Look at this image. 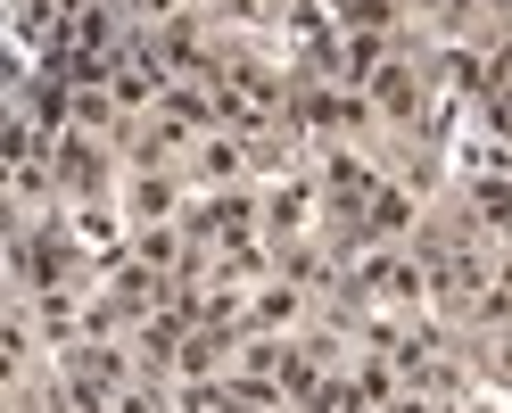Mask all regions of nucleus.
<instances>
[{"label":"nucleus","mask_w":512,"mask_h":413,"mask_svg":"<svg viewBox=\"0 0 512 413\" xmlns=\"http://www.w3.org/2000/svg\"><path fill=\"white\" fill-rule=\"evenodd\" d=\"M471 207H479V224H488V232H504V240H512V182H504V174L479 182V190H471Z\"/></svg>","instance_id":"nucleus-3"},{"label":"nucleus","mask_w":512,"mask_h":413,"mask_svg":"<svg viewBox=\"0 0 512 413\" xmlns=\"http://www.w3.org/2000/svg\"><path fill=\"white\" fill-rule=\"evenodd\" d=\"M372 100L389 108V116H413V100H422V91H413V67H397V58H380V67H372Z\"/></svg>","instance_id":"nucleus-2"},{"label":"nucleus","mask_w":512,"mask_h":413,"mask_svg":"<svg viewBox=\"0 0 512 413\" xmlns=\"http://www.w3.org/2000/svg\"><path fill=\"white\" fill-rule=\"evenodd\" d=\"M405 224H413V207L397 199V190H380V199L364 207V232H380V240H389V232H405Z\"/></svg>","instance_id":"nucleus-4"},{"label":"nucleus","mask_w":512,"mask_h":413,"mask_svg":"<svg viewBox=\"0 0 512 413\" xmlns=\"http://www.w3.org/2000/svg\"><path fill=\"white\" fill-rule=\"evenodd\" d=\"M133 207H141V224H166V207H174V190L157 182V174H141V190H133Z\"/></svg>","instance_id":"nucleus-6"},{"label":"nucleus","mask_w":512,"mask_h":413,"mask_svg":"<svg viewBox=\"0 0 512 413\" xmlns=\"http://www.w3.org/2000/svg\"><path fill=\"white\" fill-rule=\"evenodd\" d=\"M273 108H281V91H273L265 67H232L215 83V116H232V124H265Z\"/></svg>","instance_id":"nucleus-1"},{"label":"nucleus","mask_w":512,"mask_h":413,"mask_svg":"<svg viewBox=\"0 0 512 413\" xmlns=\"http://www.w3.org/2000/svg\"><path fill=\"white\" fill-rule=\"evenodd\" d=\"M290 306H298L290 290H265V298H256V323H290Z\"/></svg>","instance_id":"nucleus-8"},{"label":"nucleus","mask_w":512,"mask_h":413,"mask_svg":"<svg viewBox=\"0 0 512 413\" xmlns=\"http://www.w3.org/2000/svg\"><path fill=\"white\" fill-rule=\"evenodd\" d=\"M306 224V190L290 182V190H273V232H298Z\"/></svg>","instance_id":"nucleus-7"},{"label":"nucleus","mask_w":512,"mask_h":413,"mask_svg":"<svg viewBox=\"0 0 512 413\" xmlns=\"http://www.w3.org/2000/svg\"><path fill=\"white\" fill-rule=\"evenodd\" d=\"M199 174H207V182H232V174H240V141H207V149H199Z\"/></svg>","instance_id":"nucleus-5"}]
</instances>
